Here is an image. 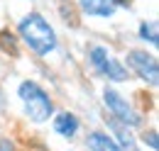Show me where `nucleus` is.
<instances>
[{
	"label": "nucleus",
	"mask_w": 159,
	"mask_h": 151,
	"mask_svg": "<svg viewBox=\"0 0 159 151\" xmlns=\"http://www.w3.org/2000/svg\"><path fill=\"white\" fill-rule=\"evenodd\" d=\"M79 5L86 15H93V17H110L118 10L115 0H79Z\"/></svg>",
	"instance_id": "6"
},
{
	"label": "nucleus",
	"mask_w": 159,
	"mask_h": 151,
	"mask_svg": "<svg viewBox=\"0 0 159 151\" xmlns=\"http://www.w3.org/2000/svg\"><path fill=\"white\" fill-rule=\"evenodd\" d=\"M103 102L108 107V112L113 114V119L122 124V127H137L139 124V114L135 112V107L115 90V88H105L103 90Z\"/></svg>",
	"instance_id": "4"
},
{
	"label": "nucleus",
	"mask_w": 159,
	"mask_h": 151,
	"mask_svg": "<svg viewBox=\"0 0 159 151\" xmlns=\"http://www.w3.org/2000/svg\"><path fill=\"white\" fill-rule=\"evenodd\" d=\"M127 68H132L144 83H149L152 88H157L159 68H157V58L152 56V54H147V51H137V49L130 51V54H127Z\"/></svg>",
	"instance_id": "5"
},
{
	"label": "nucleus",
	"mask_w": 159,
	"mask_h": 151,
	"mask_svg": "<svg viewBox=\"0 0 159 151\" xmlns=\"http://www.w3.org/2000/svg\"><path fill=\"white\" fill-rule=\"evenodd\" d=\"M86 144H88L91 151H120L118 144H115L108 134H103V132H91L88 139H86Z\"/></svg>",
	"instance_id": "8"
},
{
	"label": "nucleus",
	"mask_w": 159,
	"mask_h": 151,
	"mask_svg": "<svg viewBox=\"0 0 159 151\" xmlns=\"http://www.w3.org/2000/svg\"><path fill=\"white\" fill-rule=\"evenodd\" d=\"M139 39L149 41L152 46H157V44H159V37H157V22H154V19H152V22H142V24H139Z\"/></svg>",
	"instance_id": "10"
},
{
	"label": "nucleus",
	"mask_w": 159,
	"mask_h": 151,
	"mask_svg": "<svg viewBox=\"0 0 159 151\" xmlns=\"http://www.w3.org/2000/svg\"><path fill=\"white\" fill-rule=\"evenodd\" d=\"M2 105H5V97H2V90H0V110H2Z\"/></svg>",
	"instance_id": "13"
},
{
	"label": "nucleus",
	"mask_w": 159,
	"mask_h": 151,
	"mask_svg": "<svg viewBox=\"0 0 159 151\" xmlns=\"http://www.w3.org/2000/svg\"><path fill=\"white\" fill-rule=\"evenodd\" d=\"M115 136H118V146L120 151H137V144H135V139H132V134L127 132V127H122V124H115Z\"/></svg>",
	"instance_id": "9"
},
{
	"label": "nucleus",
	"mask_w": 159,
	"mask_h": 151,
	"mask_svg": "<svg viewBox=\"0 0 159 151\" xmlns=\"http://www.w3.org/2000/svg\"><path fill=\"white\" fill-rule=\"evenodd\" d=\"M88 61H91V66H93L100 76H105L108 80L122 83V80L130 78L127 68H125L105 46H91V49H88Z\"/></svg>",
	"instance_id": "3"
},
{
	"label": "nucleus",
	"mask_w": 159,
	"mask_h": 151,
	"mask_svg": "<svg viewBox=\"0 0 159 151\" xmlns=\"http://www.w3.org/2000/svg\"><path fill=\"white\" fill-rule=\"evenodd\" d=\"M130 2H132V0H115V5H125V7H127Z\"/></svg>",
	"instance_id": "12"
},
{
	"label": "nucleus",
	"mask_w": 159,
	"mask_h": 151,
	"mask_svg": "<svg viewBox=\"0 0 159 151\" xmlns=\"http://www.w3.org/2000/svg\"><path fill=\"white\" fill-rule=\"evenodd\" d=\"M142 139H144V144H147L152 151H157V149H159V139H157V132H154V129L144 132V136H142Z\"/></svg>",
	"instance_id": "11"
},
{
	"label": "nucleus",
	"mask_w": 159,
	"mask_h": 151,
	"mask_svg": "<svg viewBox=\"0 0 159 151\" xmlns=\"http://www.w3.org/2000/svg\"><path fill=\"white\" fill-rule=\"evenodd\" d=\"M17 95L25 102V114L32 119V122H47L52 112H54V105H52V97L47 95V90L42 88L39 83L34 80H22L20 88H17Z\"/></svg>",
	"instance_id": "2"
},
{
	"label": "nucleus",
	"mask_w": 159,
	"mask_h": 151,
	"mask_svg": "<svg viewBox=\"0 0 159 151\" xmlns=\"http://www.w3.org/2000/svg\"><path fill=\"white\" fill-rule=\"evenodd\" d=\"M54 132L66 136V139H74L79 132V117L71 112H59L54 117Z\"/></svg>",
	"instance_id": "7"
},
{
	"label": "nucleus",
	"mask_w": 159,
	"mask_h": 151,
	"mask_svg": "<svg viewBox=\"0 0 159 151\" xmlns=\"http://www.w3.org/2000/svg\"><path fill=\"white\" fill-rule=\"evenodd\" d=\"M20 39L37 54V56H49L57 49V32L54 27L42 17L39 12H30L17 27Z\"/></svg>",
	"instance_id": "1"
}]
</instances>
